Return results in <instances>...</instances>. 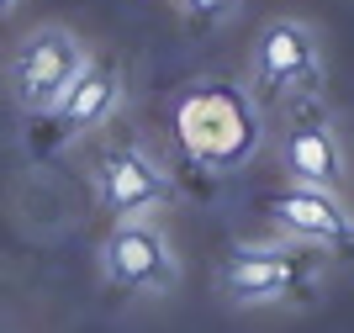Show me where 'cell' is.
<instances>
[{
	"label": "cell",
	"mask_w": 354,
	"mask_h": 333,
	"mask_svg": "<svg viewBox=\"0 0 354 333\" xmlns=\"http://www.w3.org/2000/svg\"><path fill=\"white\" fill-rule=\"evenodd\" d=\"M169 138H175L180 159L207 180H233L243 174L270 143V116L249 80H191L175 90L169 101Z\"/></svg>",
	"instance_id": "1"
},
{
	"label": "cell",
	"mask_w": 354,
	"mask_h": 333,
	"mask_svg": "<svg viewBox=\"0 0 354 333\" xmlns=\"http://www.w3.org/2000/svg\"><path fill=\"white\" fill-rule=\"evenodd\" d=\"M323 264L328 260L317 249L270 233V238H243V244L227 249V260L217 264L212 286H217V296L227 307H243V312H254V307H286L317 286Z\"/></svg>",
	"instance_id": "2"
},
{
	"label": "cell",
	"mask_w": 354,
	"mask_h": 333,
	"mask_svg": "<svg viewBox=\"0 0 354 333\" xmlns=\"http://www.w3.org/2000/svg\"><path fill=\"white\" fill-rule=\"evenodd\" d=\"M249 90L259 106H307L328 90V53L323 32L301 16H270L249 43Z\"/></svg>",
	"instance_id": "3"
},
{
	"label": "cell",
	"mask_w": 354,
	"mask_h": 333,
	"mask_svg": "<svg viewBox=\"0 0 354 333\" xmlns=\"http://www.w3.org/2000/svg\"><path fill=\"white\" fill-rule=\"evenodd\" d=\"M90 190L111 222L127 217H164L175 206V174L169 164L138 138H111L90 159Z\"/></svg>",
	"instance_id": "4"
},
{
	"label": "cell",
	"mask_w": 354,
	"mask_h": 333,
	"mask_svg": "<svg viewBox=\"0 0 354 333\" xmlns=\"http://www.w3.org/2000/svg\"><path fill=\"white\" fill-rule=\"evenodd\" d=\"M101 276L106 286L127 291V296H148V302H164L180 291V249L175 233L164 217H127L111 222L101 238Z\"/></svg>",
	"instance_id": "5"
},
{
	"label": "cell",
	"mask_w": 354,
	"mask_h": 333,
	"mask_svg": "<svg viewBox=\"0 0 354 333\" xmlns=\"http://www.w3.org/2000/svg\"><path fill=\"white\" fill-rule=\"evenodd\" d=\"M275 164L291 186H317V190H333L349 201L354 196V159H349V143H344V127L333 122L323 101H307V106H291L281 122V138H275Z\"/></svg>",
	"instance_id": "6"
},
{
	"label": "cell",
	"mask_w": 354,
	"mask_h": 333,
	"mask_svg": "<svg viewBox=\"0 0 354 333\" xmlns=\"http://www.w3.org/2000/svg\"><path fill=\"white\" fill-rule=\"evenodd\" d=\"M85 64H90V43L74 27H59V21L32 27L16 43V58H11L16 106L32 116H53L64 106V96L74 90V80L85 74Z\"/></svg>",
	"instance_id": "7"
},
{
	"label": "cell",
	"mask_w": 354,
	"mask_h": 333,
	"mask_svg": "<svg viewBox=\"0 0 354 333\" xmlns=\"http://www.w3.org/2000/svg\"><path fill=\"white\" fill-rule=\"evenodd\" d=\"M265 217L281 238L317 249L323 260H354V206L333 190L286 180L281 190L265 196Z\"/></svg>",
	"instance_id": "8"
},
{
	"label": "cell",
	"mask_w": 354,
	"mask_h": 333,
	"mask_svg": "<svg viewBox=\"0 0 354 333\" xmlns=\"http://www.w3.org/2000/svg\"><path fill=\"white\" fill-rule=\"evenodd\" d=\"M122 101H127V64L111 58V53H90L85 74L74 80V90L53 111V122L64 132H95L122 111Z\"/></svg>",
	"instance_id": "9"
},
{
	"label": "cell",
	"mask_w": 354,
	"mask_h": 333,
	"mask_svg": "<svg viewBox=\"0 0 354 333\" xmlns=\"http://www.w3.org/2000/svg\"><path fill=\"white\" fill-rule=\"evenodd\" d=\"M169 6H175L185 21H196V27H227L243 0H169Z\"/></svg>",
	"instance_id": "10"
},
{
	"label": "cell",
	"mask_w": 354,
	"mask_h": 333,
	"mask_svg": "<svg viewBox=\"0 0 354 333\" xmlns=\"http://www.w3.org/2000/svg\"><path fill=\"white\" fill-rule=\"evenodd\" d=\"M16 6H21V0H0V16H11V11H16Z\"/></svg>",
	"instance_id": "11"
}]
</instances>
